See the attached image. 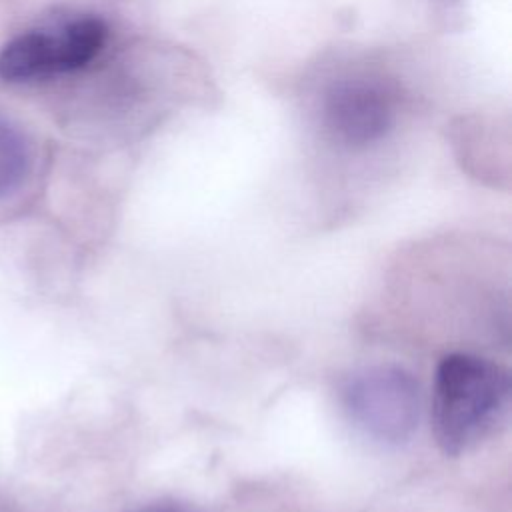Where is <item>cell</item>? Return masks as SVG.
<instances>
[{"mask_svg":"<svg viewBox=\"0 0 512 512\" xmlns=\"http://www.w3.org/2000/svg\"><path fill=\"white\" fill-rule=\"evenodd\" d=\"M510 376L486 358L454 352L440 360L434 380L432 430L448 456L476 448L504 420Z\"/></svg>","mask_w":512,"mask_h":512,"instance_id":"obj_1","label":"cell"},{"mask_svg":"<svg viewBox=\"0 0 512 512\" xmlns=\"http://www.w3.org/2000/svg\"><path fill=\"white\" fill-rule=\"evenodd\" d=\"M348 420L370 440L402 444L418 426L420 390L400 366H372L356 372L342 388Z\"/></svg>","mask_w":512,"mask_h":512,"instance_id":"obj_2","label":"cell"},{"mask_svg":"<svg viewBox=\"0 0 512 512\" xmlns=\"http://www.w3.org/2000/svg\"><path fill=\"white\" fill-rule=\"evenodd\" d=\"M106 36L104 20L92 14L54 28L22 32L0 50V78L30 82L80 70L100 54Z\"/></svg>","mask_w":512,"mask_h":512,"instance_id":"obj_3","label":"cell"},{"mask_svg":"<svg viewBox=\"0 0 512 512\" xmlns=\"http://www.w3.org/2000/svg\"><path fill=\"white\" fill-rule=\"evenodd\" d=\"M394 116V94L382 78L374 76L342 78L322 100L326 132L352 148L378 142L390 130Z\"/></svg>","mask_w":512,"mask_h":512,"instance_id":"obj_4","label":"cell"},{"mask_svg":"<svg viewBox=\"0 0 512 512\" xmlns=\"http://www.w3.org/2000/svg\"><path fill=\"white\" fill-rule=\"evenodd\" d=\"M32 168V146L24 130L0 116V198L22 186Z\"/></svg>","mask_w":512,"mask_h":512,"instance_id":"obj_5","label":"cell"},{"mask_svg":"<svg viewBox=\"0 0 512 512\" xmlns=\"http://www.w3.org/2000/svg\"><path fill=\"white\" fill-rule=\"evenodd\" d=\"M136 512H196V510L186 504H180V502H154Z\"/></svg>","mask_w":512,"mask_h":512,"instance_id":"obj_6","label":"cell"}]
</instances>
